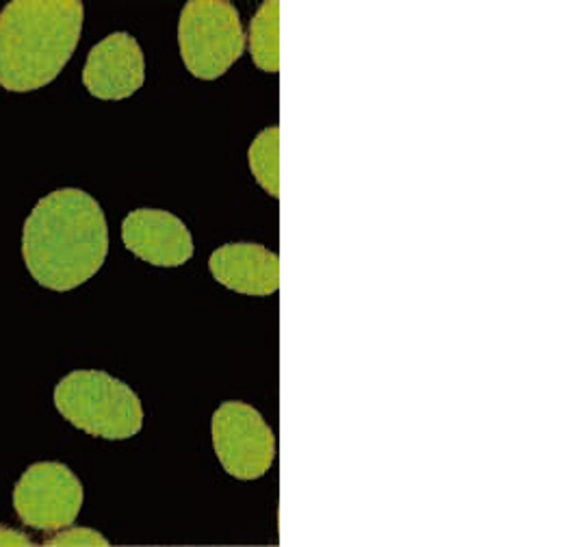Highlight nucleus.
I'll return each mask as SVG.
<instances>
[{"label": "nucleus", "instance_id": "ddd939ff", "mask_svg": "<svg viewBox=\"0 0 570 547\" xmlns=\"http://www.w3.org/2000/svg\"><path fill=\"white\" fill-rule=\"evenodd\" d=\"M0 546H33V541L24 533L0 526Z\"/></svg>", "mask_w": 570, "mask_h": 547}, {"label": "nucleus", "instance_id": "9b49d317", "mask_svg": "<svg viewBox=\"0 0 570 547\" xmlns=\"http://www.w3.org/2000/svg\"><path fill=\"white\" fill-rule=\"evenodd\" d=\"M249 168L258 185L274 198L281 196V130L265 128L249 146Z\"/></svg>", "mask_w": 570, "mask_h": 547}, {"label": "nucleus", "instance_id": "1a4fd4ad", "mask_svg": "<svg viewBox=\"0 0 570 547\" xmlns=\"http://www.w3.org/2000/svg\"><path fill=\"white\" fill-rule=\"evenodd\" d=\"M210 274L224 287L245 295H272L281 287L278 254L261 244H226L210 254Z\"/></svg>", "mask_w": 570, "mask_h": 547}, {"label": "nucleus", "instance_id": "7ed1b4c3", "mask_svg": "<svg viewBox=\"0 0 570 547\" xmlns=\"http://www.w3.org/2000/svg\"><path fill=\"white\" fill-rule=\"evenodd\" d=\"M55 407L75 428L109 441L130 439L144 426L137 393L122 380L98 370H79L59 380Z\"/></svg>", "mask_w": 570, "mask_h": 547}, {"label": "nucleus", "instance_id": "f03ea898", "mask_svg": "<svg viewBox=\"0 0 570 547\" xmlns=\"http://www.w3.org/2000/svg\"><path fill=\"white\" fill-rule=\"evenodd\" d=\"M79 0H13L0 11V87L33 91L52 84L81 40Z\"/></svg>", "mask_w": 570, "mask_h": 547}, {"label": "nucleus", "instance_id": "9d476101", "mask_svg": "<svg viewBox=\"0 0 570 547\" xmlns=\"http://www.w3.org/2000/svg\"><path fill=\"white\" fill-rule=\"evenodd\" d=\"M281 2L267 0L258 7L249 25V52L256 68L265 72L281 70V38H278Z\"/></svg>", "mask_w": 570, "mask_h": 547}, {"label": "nucleus", "instance_id": "423d86ee", "mask_svg": "<svg viewBox=\"0 0 570 547\" xmlns=\"http://www.w3.org/2000/svg\"><path fill=\"white\" fill-rule=\"evenodd\" d=\"M213 448L222 467L239 480H256L276 457V437L261 413L245 402H224L213 416Z\"/></svg>", "mask_w": 570, "mask_h": 547}, {"label": "nucleus", "instance_id": "20e7f679", "mask_svg": "<svg viewBox=\"0 0 570 547\" xmlns=\"http://www.w3.org/2000/svg\"><path fill=\"white\" fill-rule=\"evenodd\" d=\"M178 43L196 79H219L244 55L247 43L237 7L228 0H189L180 13Z\"/></svg>", "mask_w": 570, "mask_h": 547}, {"label": "nucleus", "instance_id": "f8f14e48", "mask_svg": "<svg viewBox=\"0 0 570 547\" xmlns=\"http://www.w3.org/2000/svg\"><path fill=\"white\" fill-rule=\"evenodd\" d=\"M107 544L109 541L91 528L57 530V535L46 541V546H107Z\"/></svg>", "mask_w": 570, "mask_h": 547}, {"label": "nucleus", "instance_id": "6e6552de", "mask_svg": "<svg viewBox=\"0 0 570 547\" xmlns=\"http://www.w3.org/2000/svg\"><path fill=\"white\" fill-rule=\"evenodd\" d=\"M124 246L157 267H178L194 256V240L180 217L161 209H137L122 224Z\"/></svg>", "mask_w": 570, "mask_h": 547}, {"label": "nucleus", "instance_id": "0eeeda50", "mask_svg": "<svg viewBox=\"0 0 570 547\" xmlns=\"http://www.w3.org/2000/svg\"><path fill=\"white\" fill-rule=\"evenodd\" d=\"M146 81L139 42L128 33H111L96 43L82 68V85L100 100H122Z\"/></svg>", "mask_w": 570, "mask_h": 547}, {"label": "nucleus", "instance_id": "f257e3e1", "mask_svg": "<svg viewBox=\"0 0 570 547\" xmlns=\"http://www.w3.org/2000/svg\"><path fill=\"white\" fill-rule=\"evenodd\" d=\"M107 254L105 211L82 189L68 187L43 196L24 222L22 256L46 290H77L98 274Z\"/></svg>", "mask_w": 570, "mask_h": 547}, {"label": "nucleus", "instance_id": "39448f33", "mask_svg": "<svg viewBox=\"0 0 570 547\" xmlns=\"http://www.w3.org/2000/svg\"><path fill=\"white\" fill-rule=\"evenodd\" d=\"M81 506V480L63 463L31 465L13 489V508L20 521L40 533L72 526Z\"/></svg>", "mask_w": 570, "mask_h": 547}]
</instances>
